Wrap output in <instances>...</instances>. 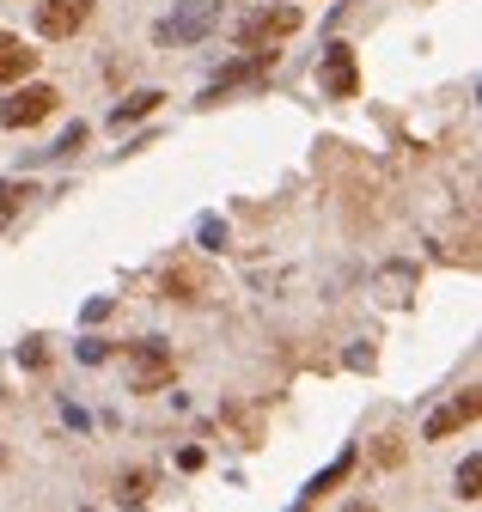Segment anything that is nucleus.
<instances>
[{
	"label": "nucleus",
	"mask_w": 482,
	"mask_h": 512,
	"mask_svg": "<svg viewBox=\"0 0 482 512\" xmlns=\"http://www.w3.org/2000/svg\"><path fill=\"white\" fill-rule=\"evenodd\" d=\"M214 25H220V0H177V7L153 25V43L184 49V43H202Z\"/></svg>",
	"instance_id": "1"
},
{
	"label": "nucleus",
	"mask_w": 482,
	"mask_h": 512,
	"mask_svg": "<svg viewBox=\"0 0 482 512\" xmlns=\"http://www.w3.org/2000/svg\"><path fill=\"white\" fill-rule=\"evenodd\" d=\"M123 366H129V391H159V384H171V348L141 336L123 348Z\"/></svg>",
	"instance_id": "2"
},
{
	"label": "nucleus",
	"mask_w": 482,
	"mask_h": 512,
	"mask_svg": "<svg viewBox=\"0 0 482 512\" xmlns=\"http://www.w3.org/2000/svg\"><path fill=\"white\" fill-rule=\"evenodd\" d=\"M159 293H165V299H177V305H196V299H208V293H214V269H208V263H196V256H171L165 275H159Z\"/></svg>",
	"instance_id": "3"
},
{
	"label": "nucleus",
	"mask_w": 482,
	"mask_h": 512,
	"mask_svg": "<svg viewBox=\"0 0 482 512\" xmlns=\"http://www.w3.org/2000/svg\"><path fill=\"white\" fill-rule=\"evenodd\" d=\"M92 7L98 0H37V37H55V43H68V37H80L86 25H92Z\"/></svg>",
	"instance_id": "4"
},
{
	"label": "nucleus",
	"mask_w": 482,
	"mask_h": 512,
	"mask_svg": "<svg viewBox=\"0 0 482 512\" xmlns=\"http://www.w3.org/2000/svg\"><path fill=\"white\" fill-rule=\"evenodd\" d=\"M293 31H299V7H263V13H251L245 25H238V43L257 49V55H269V43H281Z\"/></svg>",
	"instance_id": "5"
},
{
	"label": "nucleus",
	"mask_w": 482,
	"mask_h": 512,
	"mask_svg": "<svg viewBox=\"0 0 482 512\" xmlns=\"http://www.w3.org/2000/svg\"><path fill=\"white\" fill-rule=\"evenodd\" d=\"M55 98H62V92H55V86H19L7 104H0V122H7V128H37L49 110H55Z\"/></svg>",
	"instance_id": "6"
},
{
	"label": "nucleus",
	"mask_w": 482,
	"mask_h": 512,
	"mask_svg": "<svg viewBox=\"0 0 482 512\" xmlns=\"http://www.w3.org/2000/svg\"><path fill=\"white\" fill-rule=\"evenodd\" d=\"M269 61H275V49L269 55H245V61H232V68H220L214 80H208V92H202V104H220L226 92H238V86H263V74H269Z\"/></svg>",
	"instance_id": "7"
},
{
	"label": "nucleus",
	"mask_w": 482,
	"mask_h": 512,
	"mask_svg": "<svg viewBox=\"0 0 482 512\" xmlns=\"http://www.w3.org/2000/svg\"><path fill=\"white\" fill-rule=\"evenodd\" d=\"M318 86H324L330 98H354V92H360V74H354V49H348V43H330V49H324Z\"/></svg>",
	"instance_id": "8"
},
{
	"label": "nucleus",
	"mask_w": 482,
	"mask_h": 512,
	"mask_svg": "<svg viewBox=\"0 0 482 512\" xmlns=\"http://www.w3.org/2000/svg\"><path fill=\"white\" fill-rule=\"evenodd\" d=\"M476 415H482V397H476V391H458V397H452V403H446L440 415H428V427H421V439H452V433H458V427H470Z\"/></svg>",
	"instance_id": "9"
},
{
	"label": "nucleus",
	"mask_w": 482,
	"mask_h": 512,
	"mask_svg": "<svg viewBox=\"0 0 482 512\" xmlns=\"http://www.w3.org/2000/svg\"><path fill=\"white\" fill-rule=\"evenodd\" d=\"M31 68H37V49H25V37H13V31H0V86L25 80Z\"/></svg>",
	"instance_id": "10"
},
{
	"label": "nucleus",
	"mask_w": 482,
	"mask_h": 512,
	"mask_svg": "<svg viewBox=\"0 0 482 512\" xmlns=\"http://www.w3.org/2000/svg\"><path fill=\"white\" fill-rule=\"evenodd\" d=\"M159 98H165V92H153V86H141L135 98H123V104H116V110H110V128H116V135H123V128H129V122H141V116H153V110H159Z\"/></svg>",
	"instance_id": "11"
},
{
	"label": "nucleus",
	"mask_w": 482,
	"mask_h": 512,
	"mask_svg": "<svg viewBox=\"0 0 482 512\" xmlns=\"http://www.w3.org/2000/svg\"><path fill=\"white\" fill-rule=\"evenodd\" d=\"M354 464H360V452H342V458H336L330 470H318V476L306 482V494H299V500H324V494H330L336 482H348V476H354Z\"/></svg>",
	"instance_id": "12"
},
{
	"label": "nucleus",
	"mask_w": 482,
	"mask_h": 512,
	"mask_svg": "<svg viewBox=\"0 0 482 512\" xmlns=\"http://www.w3.org/2000/svg\"><path fill=\"white\" fill-rule=\"evenodd\" d=\"M226 421L238 427V439H245V445H263V415H257V409H245V403H226Z\"/></svg>",
	"instance_id": "13"
},
{
	"label": "nucleus",
	"mask_w": 482,
	"mask_h": 512,
	"mask_svg": "<svg viewBox=\"0 0 482 512\" xmlns=\"http://www.w3.org/2000/svg\"><path fill=\"white\" fill-rule=\"evenodd\" d=\"M379 287H385V299H391V305H403V299H409V287H415V269H409V263H391V269L379 275Z\"/></svg>",
	"instance_id": "14"
},
{
	"label": "nucleus",
	"mask_w": 482,
	"mask_h": 512,
	"mask_svg": "<svg viewBox=\"0 0 482 512\" xmlns=\"http://www.w3.org/2000/svg\"><path fill=\"white\" fill-rule=\"evenodd\" d=\"M153 494V470H129L123 482H116V500H129V506H141Z\"/></svg>",
	"instance_id": "15"
},
{
	"label": "nucleus",
	"mask_w": 482,
	"mask_h": 512,
	"mask_svg": "<svg viewBox=\"0 0 482 512\" xmlns=\"http://www.w3.org/2000/svg\"><path fill=\"white\" fill-rule=\"evenodd\" d=\"M80 147H86V122H74V128H68V135H62V141H55V147L43 153V159H74Z\"/></svg>",
	"instance_id": "16"
},
{
	"label": "nucleus",
	"mask_w": 482,
	"mask_h": 512,
	"mask_svg": "<svg viewBox=\"0 0 482 512\" xmlns=\"http://www.w3.org/2000/svg\"><path fill=\"white\" fill-rule=\"evenodd\" d=\"M31 196H37L31 183H0V214H19V208H25Z\"/></svg>",
	"instance_id": "17"
},
{
	"label": "nucleus",
	"mask_w": 482,
	"mask_h": 512,
	"mask_svg": "<svg viewBox=\"0 0 482 512\" xmlns=\"http://www.w3.org/2000/svg\"><path fill=\"white\" fill-rule=\"evenodd\" d=\"M196 238H202V250H226V226H220L214 214H202V220H196Z\"/></svg>",
	"instance_id": "18"
},
{
	"label": "nucleus",
	"mask_w": 482,
	"mask_h": 512,
	"mask_svg": "<svg viewBox=\"0 0 482 512\" xmlns=\"http://www.w3.org/2000/svg\"><path fill=\"white\" fill-rule=\"evenodd\" d=\"M476 476H482V458L470 452V458L458 464V500H476Z\"/></svg>",
	"instance_id": "19"
},
{
	"label": "nucleus",
	"mask_w": 482,
	"mask_h": 512,
	"mask_svg": "<svg viewBox=\"0 0 482 512\" xmlns=\"http://www.w3.org/2000/svg\"><path fill=\"white\" fill-rule=\"evenodd\" d=\"M80 360H86V366H104V360H110V342H98V336L80 342Z\"/></svg>",
	"instance_id": "20"
},
{
	"label": "nucleus",
	"mask_w": 482,
	"mask_h": 512,
	"mask_svg": "<svg viewBox=\"0 0 482 512\" xmlns=\"http://www.w3.org/2000/svg\"><path fill=\"white\" fill-rule=\"evenodd\" d=\"M19 360L37 372V366H49V348H43V342H25V348H19Z\"/></svg>",
	"instance_id": "21"
},
{
	"label": "nucleus",
	"mask_w": 482,
	"mask_h": 512,
	"mask_svg": "<svg viewBox=\"0 0 482 512\" xmlns=\"http://www.w3.org/2000/svg\"><path fill=\"white\" fill-rule=\"evenodd\" d=\"M348 366L354 372H373V348H348Z\"/></svg>",
	"instance_id": "22"
}]
</instances>
